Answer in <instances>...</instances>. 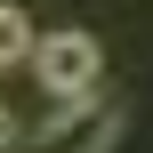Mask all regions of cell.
Instances as JSON below:
<instances>
[{
    "label": "cell",
    "mask_w": 153,
    "mask_h": 153,
    "mask_svg": "<svg viewBox=\"0 0 153 153\" xmlns=\"http://www.w3.org/2000/svg\"><path fill=\"white\" fill-rule=\"evenodd\" d=\"M32 73H40V89L65 105V97H89L97 81H105V48L89 40V32H40L32 40Z\"/></svg>",
    "instance_id": "obj_2"
},
{
    "label": "cell",
    "mask_w": 153,
    "mask_h": 153,
    "mask_svg": "<svg viewBox=\"0 0 153 153\" xmlns=\"http://www.w3.org/2000/svg\"><path fill=\"white\" fill-rule=\"evenodd\" d=\"M121 129H129V113L105 89H89V97H65L48 129H32V153H113Z\"/></svg>",
    "instance_id": "obj_1"
},
{
    "label": "cell",
    "mask_w": 153,
    "mask_h": 153,
    "mask_svg": "<svg viewBox=\"0 0 153 153\" xmlns=\"http://www.w3.org/2000/svg\"><path fill=\"white\" fill-rule=\"evenodd\" d=\"M16 137H24V129H16V113H8V105H0V153L16 145Z\"/></svg>",
    "instance_id": "obj_4"
},
{
    "label": "cell",
    "mask_w": 153,
    "mask_h": 153,
    "mask_svg": "<svg viewBox=\"0 0 153 153\" xmlns=\"http://www.w3.org/2000/svg\"><path fill=\"white\" fill-rule=\"evenodd\" d=\"M32 40H40L32 16H24L16 0H0V73H8V65H32Z\"/></svg>",
    "instance_id": "obj_3"
}]
</instances>
